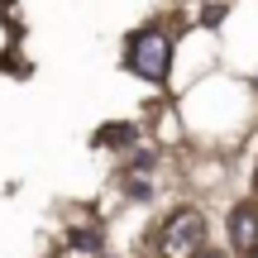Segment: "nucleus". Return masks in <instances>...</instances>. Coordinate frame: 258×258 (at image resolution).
<instances>
[{
  "label": "nucleus",
  "instance_id": "423d86ee",
  "mask_svg": "<svg viewBox=\"0 0 258 258\" xmlns=\"http://www.w3.org/2000/svg\"><path fill=\"white\" fill-rule=\"evenodd\" d=\"M196 258H225L220 249H201V253H196Z\"/></svg>",
  "mask_w": 258,
  "mask_h": 258
},
{
  "label": "nucleus",
  "instance_id": "20e7f679",
  "mask_svg": "<svg viewBox=\"0 0 258 258\" xmlns=\"http://www.w3.org/2000/svg\"><path fill=\"white\" fill-rule=\"evenodd\" d=\"M67 249H72L77 258H101V249H105V239H101V230H72L67 234Z\"/></svg>",
  "mask_w": 258,
  "mask_h": 258
},
{
  "label": "nucleus",
  "instance_id": "7ed1b4c3",
  "mask_svg": "<svg viewBox=\"0 0 258 258\" xmlns=\"http://www.w3.org/2000/svg\"><path fill=\"white\" fill-rule=\"evenodd\" d=\"M230 249L234 258H258V201H239L230 211Z\"/></svg>",
  "mask_w": 258,
  "mask_h": 258
},
{
  "label": "nucleus",
  "instance_id": "f257e3e1",
  "mask_svg": "<svg viewBox=\"0 0 258 258\" xmlns=\"http://www.w3.org/2000/svg\"><path fill=\"white\" fill-rule=\"evenodd\" d=\"M124 62L134 77H144L148 86H167V72H172V38L163 29H139L124 48Z\"/></svg>",
  "mask_w": 258,
  "mask_h": 258
},
{
  "label": "nucleus",
  "instance_id": "f03ea898",
  "mask_svg": "<svg viewBox=\"0 0 258 258\" xmlns=\"http://www.w3.org/2000/svg\"><path fill=\"white\" fill-rule=\"evenodd\" d=\"M201 249H206V215L191 211V206L172 211L163 220V230H158V253L163 258H196Z\"/></svg>",
  "mask_w": 258,
  "mask_h": 258
},
{
  "label": "nucleus",
  "instance_id": "39448f33",
  "mask_svg": "<svg viewBox=\"0 0 258 258\" xmlns=\"http://www.w3.org/2000/svg\"><path fill=\"white\" fill-rule=\"evenodd\" d=\"M96 144H134V124H115V129H101Z\"/></svg>",
  "mask_w": 258,
  "mask_h": 258
}]
</instances>
